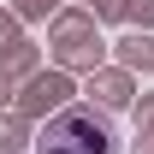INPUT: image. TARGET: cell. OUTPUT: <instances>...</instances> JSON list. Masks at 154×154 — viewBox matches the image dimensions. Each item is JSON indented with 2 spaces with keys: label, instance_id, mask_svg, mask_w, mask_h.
Here are the masks:
<instances>
[{
  "label": "cell",
  "instance_id": "6da1fadb",
  "mask_svg": "<svg viewBox=\"0 0 154 154\" xmlns=\"http://www.w3.org/2000/svg\"><path fill=\"white\" fill-rule=\"evenodd\" d=\"M36 154H113V131L107 119L95 113H59L48 131H42Z\"/></svg>",
  "mask_w": 154,
  "mask_h": 154
}]
</instances>
